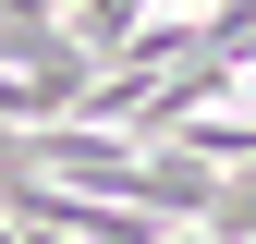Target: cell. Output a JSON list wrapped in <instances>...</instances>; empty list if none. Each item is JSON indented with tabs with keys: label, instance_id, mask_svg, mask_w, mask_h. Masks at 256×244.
I'll list each match as a JSON object with an SVG mask.
<instances>
[]
</instances>
